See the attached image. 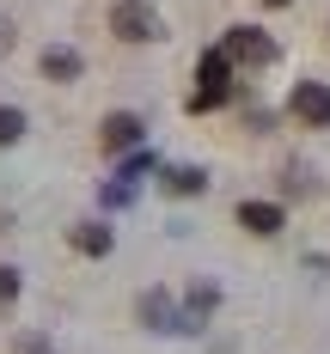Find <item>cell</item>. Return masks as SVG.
<instances>
[{
	"label": "cell",
	"mask_w": 330,
	"mask_h": 354,
	"mask_svg": "<svg viewBox=\"0 0 330 354\" xmlns=\"http://www.w3.org/2000/svg\"><path fill=\"white\" fill-rule=\"evenodd\" d=\"M226 92H232V62H226V49H208V55H202V92H196V110L220 104Z\"/></svg>",
	"instance_id": "1"
},
{
	"label": "cell",
	"mask_w": 330,
	"mask_h": 354,
	"mask_svg": "<svg viewBox=\"0 0 330 354\" xmlns=\"http://www.w3.org/2000/svg\"><path fill=\"white\" fill-rule=\"evenodd\" d=\"M226 62L263 68V62H275V43H269L263 31H251V25H232V31H226Z\"/></svg>",
	"instance_id": "2"
},
{
	"label": "cell",
	"mask_w": 330,
	"mask_h": 354,
	"mask_svg": "<svg viewBox=\"0 0 330 354\" xmlns=\"http://www.w3.org/2000/svg\"><path fill=\"white\" fill-rule=\"evenodd\" d=\"M293 116L306 122V129H330V86H318V80H306V86H293Z\"/></svg>",
	"instance_id": "3"
},
{
	"label": "cell",
	"mask_w": 330,
	"mask_h": 354,
	"mask_svg": "<svg viewBox=\"0 0 330 354\" xmlns=\"http://www.w3.org/2000/svg\"><path fill=\"white\" fill-rule=\"evenodd\" d=\"M239 226L257 232V239H269V232H282V208H275V202H245V208H239Z\"/></svg>",
	"instance_id": "4"
},
{
	"label": "cell",
	"mask_w": 330,
	"mask_h": 354,
	"mask_svg": "<svg viewBox=\"0 0 330 354\" xmlns=\"http://www.w3.org/2000/svg\"><path fill=\"white\" fill-rule=\"evenodd\" d=\"M141 141V116H129V110H116V116H104V147L110 153H122V147Z\"/></svg>",
	"instance_id": "5"
},
{
	"label": "cell",
	"mask_w": 330,
	"mask_h": 354,
	"mask_svg": "<svg viewBox=\"0 0 330 354\" xmlns=\"http://www.w3.org/2000/svg\"><path fill=\"white\" fill-rule=\"evenodd\" d=\"M116 37H129V43H147V37H159V25L147 19L141 6H122V12H116Z\"/></svg>",
	"instance_id": "6"
},
{
	"label": "cell",
	"mask_w": 330,
	"mask_h": 354,
	"mask_svg": "<svg viewBox=\"0 0 330 354\" xmlns=\"http://www.w3.org/2000/svg\"><path fill=\"white\" fill-rule=\"evenodd\" d=\"M43 73H49V80H73V73H80V55H73V49H49V55H43Z\"/></svg>",
	"instance_id": "7"
},
{
	"label": "cell",
	"mask_w": 330,
	"mask_h": 354,
	"mask_svg": "<svg viewBox=\"0 0 330 354\" xmlns=\"http://www.w3.org/2000/svg\"><path fill=\"white\" fill-rule=\"evenodd\" d=\"M202 183H208V177L196 171V165H183V171H165V189H172V196H196Z\"/></svg>",
	"instance_id": "8"
},
{
	"label": "cell",
	"mask_w": 330,
	"mask_h": 354,
	"mask_svg": "<svg viewBox=\"0 0 330 354\" xmlns=\"http://www.w3.org/2000/svg\"><path fill=\"white\" fill-rule=\"evenodd\" d=\"M73 245L86 250V257H104V250H110V232H104V226H80V232H73Z\"/></svg>",
	"instance_id": "9"
},
{
	"label": "cell",
	"mask_w": 330,
	"mask_h": 354,
	"mask_svg": "<svg viewBox=\"0 0 330 354\" xmlns=\"http://www.w3.org/2000/svg\"><path fill=\"white\" fill-rule=\"evenodd\" d=\"M19 135H25V116H19V110H6V104H0V141H19Z\"/></svg>",
	"instance_id": "10"
},
{
	"label": "cell",
	"mask_w": 330,
	"mask_h": 354,
	"mask_svg": "<svg viewBox=\"0 0 330 354\" xmlns=\"http://www.w3.org/2000/svg\"><path fill=\"white\" fill-rule=\"evenodd\" d=\"M12 299H19V275H12V269H0V312H6Z\"/></svg>",
	"instance_id": "11"
},
{
	"label": "cell",
	"mask_w": 330,
	"mask_h": 354,
	"mask_svg": "<svg viewBox=\"0 0 330 354\" xmlns=\"http://www.w3.org/2000/svg\"><path fill=\"white\" fill-rule=\"evenodd\" d=\"M263 6H288V0H263Z\"/></svg>",
	"instance_id": "12"
}]
</instances>
